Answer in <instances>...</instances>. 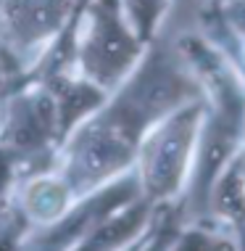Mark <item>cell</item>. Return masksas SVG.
Listing matches in <instances>:
<instances>
[{
  "label": "cell",
  "mask_w": 245,
  "mask_h": 251,
  "mask_svg": "<svg viewBox=\"0 0 245 251\" xmlns=\"http://www.w3.org/2000/svg\"><path fill=\"white\" fill-rule=\"evenodd\" d=\"M61 45L69 69L103 93H113L134 72L151 43L129 22L124 0H79Z\"/></svg>",
  "instance_id": "1"
},
{
  "label": "cell",
  "mask_w": 245,
  "mask_h": 251,
  "mask_svg": "<svg viewBox=\"0 0 245 251\" xmlns=\"http://www.w3.org/2000/svg\"><path fill=\"white\" fill-rule=\"evenodd\" d=\"M203 111H206L203 96L193 98L161 117L142 135L132 169L140 180L142 199H148L153 206L172 203L185 193Z\"/></svg>",
  "instance_id": "2"
},
{
  "label": "cell",
  "mask_w": 245,
  "mask_h": 251,
  "mask_svg": "<svg viewBox=\"0 0 245 251\" xmlns=\"http://www.w3.org/2000/svg\"><path fill=\"white\" fill-rule=\"evenodd\" d=\"M61 140L56 100L45 82L35 77H11L0 98V148L29 175L56 164Z\"/></svg>",
  "instance_id": "3"
},
{
  "label": "cell",
  "mask_w": 245,
  "mask_h": 251,
  "mask_svg": "<svg viewBox=\"0 0 245 251\" xmlns=\"http://www.w3.org/2000/svg\"><path fill=\"white\" fill-rule=\"evenodd\" d=\"M79 0H0V66L24 77L71 24Z\"/></svg>",
  "instance_id": "4"
},
{
  "label": "cell",
  "mask_w": 245,
  "mask_h": 251,
  "mask_svg": "<svg viewBox=\"0 0 245 251\" xmlns=\"http://www.w3.org/2000/svg\"><path fill=\"white\" fill-rule=\"evenodd\" d=\"M140 196V180L134 169H129L116 180L95 188L92 193L74 199L66 206V212L53 222L29 227L24 235L22 251H69L85 235H90L103 220H108L113 212H119L121 206L132 203Z\"/></svg>",
  "instance_id": "5"
},
{
  "label": "cell",
  "mask_w": 245,
  "mask_h": 251,
  "mask_svg": "<svg viewBox=\"0 0 245 251\" xmlns=\"http://www.w3.org/2000/svg\"><path fill=\"white\" fill-rule=\"evenodd\" d=\"M11 201L26 217L29 227H37V225H47V222H53L56 217L64 214L66 206L74 201V196L69 185L64 182V177L53 167H47V169L29 172L26 177L19 180Z\"/></svg>",
  "instance_id": "6"
},
{
  "label": "cell",
  "mask_w": 245,
  "mask_h": 251,
  "mask_svg": "<svg viewBox=\"0 0 245 251\" xmlns=\"http://www.w3.org/2000/svg\"><path fill=\"white\" fill-rule=\"evenodd\" d=\"M156 209L148 199H134L132 203L121 206L108 220H103L90 235H85L77 246L69 251H124L129 243H134L151 225Z\"/></svg>",
  "instance_id": "7"
},
{
  "label": "cell",
  "mask_w": 245,
  "mask_h": 251,
  "mask_svg": "<svg viewBox=\"0 0 245 251\" xmlns=\"http://www.w3.org/2000/svg\"><path fill=\"white\" fill-rule=\"evenodd\" d=\"M206 214H214L224 227L245 230V161L243 151L235 153L216 175L208 191Z\"/></svg>",
  "instance_id": "8"
},
{
  "label": "cell",
  "mask_w": 245,
  "mask_h": 251,
  "mask_svg": "<svg viewBox=\"0 0 245 251\" xmlns=\"http://www.w3.org/2000/svg\"><path fill=\"white\" fill-rule=\"evenodd\" d=\"M163 251H240V241L232 235V230L190 225L169 238Z\"/></svg>",
  "instance_id": "9"
},
{
  "label": "cell",
  "mask_w": 245,
  "mask_h": 251,
  "mask_svg": "<svg viewBox=\"0 0 245 251\" xmlns=\"http://www.w3.org/2000/svg\"><path fill=\"white\" fill-rule=\"evenodd\" d=\"M124 8L129 13V22L140 32V37L145 43H153L163 29L172 0H124Z\"/></svg>",
  "instance_id": "10"
},
{
  "label": "cell",
  "mask_w": 245,
  "mask_h": 251,
  "mask_svg": "<svg viewBox=\"0 0 245 251\" xmlns=\"http://www.w3.org/2000/svg\"><path fill=\"white\" fill-rule=\"evenodd\" d=\"M219 22L227 32L240 40L245 37V0H222L219 8Z\"/></svg>",
  "instance_id": "11"
},
{
  "label": "cell",
  "mask_w": 245,
  "mask_h": 251,
  "mask_svg": "<svg viewBox=\"0 0 245 251\" xmlns=\"http://www.w3.org/2000/svg\"><path fill=\"white\" fill-rule=\"evenodd\" d=\"M11 77H13V74H5V72H0V98H3V93H5V87H8Z\"/></svg>",
  "instance_id": "12"
},
{
  "label": "cell",
  "mask_w": 245,
  "mask_h": 251,
  "mask_svg": "<svg viewBox=\"0 0 245 251\" xmlns=\"http://www.w3.org/2000/svg\"><path fill=\"white\" fill-rule=\"evenodd\" d=\"M237 43H240V69L245 72V37H240Z\"/></svg>",
  "instance_id": "13"
},
{
  "label": "cell",
  "mask_w": 245,
  "mask_h": 251,
  "mask_svg": "<svg viewBox=\"0 0 245 251\" xmlns=\"http://www.w3.org/2000/svg\"><path fill=\"white\" fill-rule=\"evenodd\" d=\"M0 72H3V66H0Z\"/></svg>",
  "instance_id": "14"
},
{
  "label": "cell",
  "mask_w": 245,
  "mask_h": 251,
  "mask_svg": "<svg viewBox=\"0 0 245 251\" xmlns=\"http://www.w3.org/2000/svg\"><path fill=\"white\" fill-rule=\"evenodd\" d=\"M216 3H222V0H216Z\"/></svg>",
  "instance_id": "15"
}]
</instances>
